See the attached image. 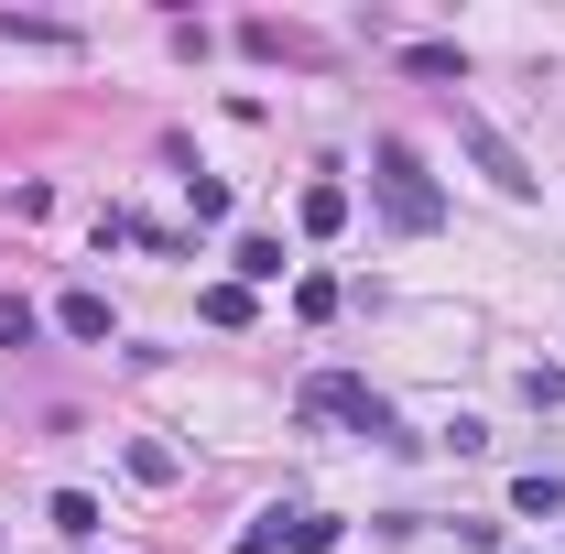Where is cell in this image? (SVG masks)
I'll return each instance as SVG.
<instances>
[{
    "mask_svg": "<svg viewBox=\"0 0 565 554\" xmlns=\"http://www.w3.org/2000/svg\"><path fill=\"white\" fill-rule=\"evenodd\" d=\"M370 196H381V217H392L403 239H435V228H446V196H435V174H424L414 141H381V152H370Z\"/></svg>",
    "mask_w": 565,
    "mask_h": 554,
    "instance_id": "6da1fadb",
    "label": "cell"
},
{
    "mask_svg": "<svg viewBox=\"0 0 565 554\" xmlns=\"http://www.w3.org/2000/svg\"><path fill=\"white\" fill-rule=\"evenodd\" d=\"M305 414L316 424H359V435H392V403H381L359 370H316V381H305ZM392 446H403V435H392Z\"/></svg>",
    "mask_w": 565,
    "mask_h": 554,
    "instance_id": "7a4b0ae2",
    "label": "cell"
},
{
    "mask_svg": "<svg viewBox=\"0 0 565 554\" xmlns=\"http://www.w3.org/2000/svg\"><path fill=\"white\" fill-rule=\"evenodd\" d=\"M457 141H468V163L490 174L500 196H533V163H522V152H511V141L490 131V120H457Z\"/></svg>",
    "mask_w": 565,
    "mask_h": 554,
    "instance_id": "3957f363",
    "label": "cell"
},
{
    "mask_svg": "<svg viewBox=\"0 0 565 554\" xmlns=\"http://www.w3.org/2000/svg\"><path fill=\"white\" fill-rule=\"evenodd\" d=\"M511 511H522V522H555V511H565V479H555V468H522V479H511Z\"/></svg>",
    "mask_w": 565,
    "mask_h": 554,
    "instance_id": "277c9868",
    "label": "cell"
},
{
    "mask_svg": "<svg viewBox=\"0 0 565 554\" xmlns=\"http://www.w3.org/2000/svg\"><path fill=\"white\" fill-rule=\"evenodd\" d=\"M305 239H338V228H349V185H305Z\"/></svg>",
    "mask_w": 565,
    "mask_h": 554,
    "instance_id": "5b68a950",
    "label": "cell"
},
{
    "mask_svg": "<svg viewBox=\"0 0 565 554\" xmlns=\"http://www.w3.org/2000/svg\"><path fill=\"white\" fill-rule=\"evenodd\" d=\"M44 522H55V533H66L76 554L98 544V500H87V489H55V511H44Z\"/></svg>",
    "mask_w": 565,
    "mask_h": 554,
    "instance_id": "8992f818",
    "label": "cell"
},
{
    "mask_svg": "<svg viewBox=\"0 0 565 554\" xmlns=\"http://www.w3.org/2000/svg\"><path fill=\"white\" fill-rule=\"evenodd\" d=\"M228 273H239V283H282V239H273V228H250V239L228 251Z\"/></svg>",
    "mask_w": 565,
    "mask_h": 554,
    "instance_id": "52a82bcc",
    "label": "cell"
},
{
    "mask_svg": "<svg viewBox=\"0 0 565 554\" xmlns=\"http://www.w3.org/2000/svg\"><path fill=\"white\" fill-rule=\"evenodd\" d=\"M55 327H66V338H109V294H66Z\"/></svg>",
    "mask_w": 565,
    "mask_h": 554,
    "instance_id": "ba28073f",
    "label": "cell"
},
{
    "mask_svg": "<svg viewBox=\"0 0 565 554\" xmlns=\"http://www.w3.org/2000/svg\"><path fill=\"white\" fill-rule=\"evenodd\" d=\"M327 544H338L327 511H282V554H327Z\"/></svg>",
    "mask_w": 565,
    "mask_h": 554,
    "instance_id": "9c48e42d",
    "label": "cell"
},
{
    "mask_svg": "<svg viewBox=\"0 0 565 554\" xmlns=\"http://www.w3.org/2000/svg\"><path fill=\"white\" fill-rule=\"evenodd\" d=\"M207 327H250V283H207Z\"/></svg>",
    "mask_w": 565,
    "mask_h": 554,
    "instance_id": "30bf717a",
    "label": "cell"
},
{
    "mask_svg": "<svg viewBox=\"0 0 565 554\" xmlns=\"http://www.w3.org/2000/svg\"><path fill=\"white\" fill-rule=\"evenodd\" d=\"M403 66L414 76H468V55H457V44H403Z\"/></svg>",
    "mask_w": 565,
    "mask_h": 554,
    "instance_id": "8fae6325",
    "label": "cell"
},
{
    "mask_svg": "<svg viewBox=\"0 0 565 554\" xmlns=\"http://www.w3.org/2000/svg\"><path fill=\"white\" fill-rule=\"evenodd\" d=\"M294 316H305V327H316V316H338V283H327V273H305V283H294Z\"/></svg>",
    "mask_w": 565,
    "mask_h": 554,
    "instance_id": "7c38bea8",
    "label": "cell"
},
{
    "mask_svg": "<svg viewBox=\"0 0 565 554\" xmlns=\"http://www.w3.org/2000/svg\"><path fill=\"white\" fill-rule=\"evenodd\" d=\"M0 348H33V305L22 294H0Z\"/></svg>",
    "mask_w": 565,
    "mask_h": 554,
    "instance_id": "4fadbf2b",
    "label": "cell"
},
{
    "mask_svg": "<svg viewBox=\"0 0 565 554\" xmlns=\"http://www.w3.org/2000/svg\"><path fill=\"white\" fill-rule=\"evenodd\" d=\"M228 554H282V511H262V522H250V533H239Z\"/></svg>",
    "mask_w": 565,
    "mask_h": 554,
    "instance_id": "5bb4252c",
    "label": "cell"
},
{
    "mask_svg": "<svg viewBox=\"0 0 565 554\" xmlns=\"http://www.w3.org/2000/svg\"><path fill=\"white\" fill-rule=\"evenodd\" d=\"M87 554H98V544H87Z\"/></svg>",
    "mask_w": 565,
    "mask_h": 554,
    "instance_id": "9a60e30c",
    "label": "cell"
}]
</instances>
